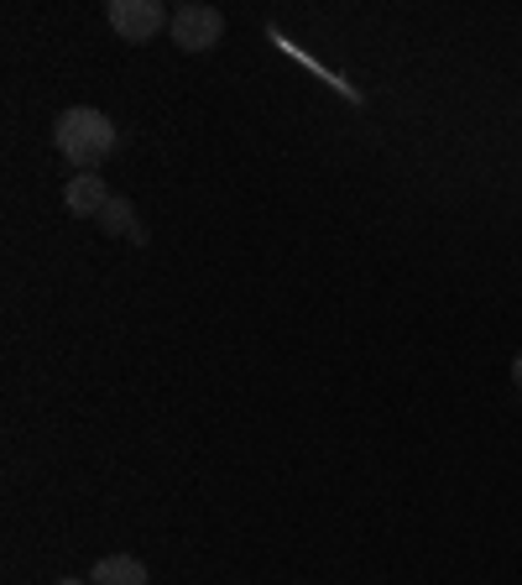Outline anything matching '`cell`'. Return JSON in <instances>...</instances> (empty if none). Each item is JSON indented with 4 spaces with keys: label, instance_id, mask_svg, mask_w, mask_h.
I'll use <instances>...</instances> for the list:
<instances>
[{
    "label": "cell",
    "instance_id": "obj_1",
    "mask_svg": "<svg viewBox=\"0 0 522 585\" xmlns=\"http://www.w3.org/2000/svg\"><path fill=\"white\" fill-rule=\"evenodd\" d=\"M52 141H58V152L69 157L73 168L94 172L104 157L116 152L121 131H116V121H110L104 110H94V105H73V110H63V116L52 121Z\"/></svg>",
    "mask_w": 522,
    "mask_h": 585
},
{
    "label": "cell",
    "instance_id": "obj_2",
    "mask_svg": "<svg viewBox=\"0 0 522 585\" xmlns=\"http://www.w3.org/2000/svg\"><path fill=\"white\" fill-rule=\"evenodd\" d=\"M104 21L126 42H152L157 32L173 27V17L162 11V0H104Z\"/></svg>",
    "mask_w": 522,
    "mask_h": 585
},
{
    "label": "cell",
    "instance_id": "obj_3",
    "mask_svg": "<svg viewBox=\"0 0 522 585\" xmlns=\"http://www.w3.org/2000/svg\"><path fill=\"white\" fill-rule=\"evenodd\" d=\"M168 37H173L183 52H209V48H220V37H225V17H220L214 6L189 0V6H178V11H173Z\"/></svg>",
    "mask_w": 522,
    "mask_h": 585
},
{
    "label": "cell",
    "instance_id": "obj_4",
    "mask_svg": "<svg viewBox=\"0 0 522 585\" xmlns=\"http://www.w3.org/2000/svg\"><path fill=\"white\" fill-rule=\"evenodd\" d=\"M110 199H116V194L104 189V178H100V172H73V178H69V189H63V205H69L73 220H100Z\"/></svg>",
    "mask_w": 522,
    "mask_h": 585
},
{
    "label": "cell",
    "instance_id": "obj_5",
    "mask_svg": "<svg viewBox=\"0 0 522 585\" xmlns=\"http://www.w3.org/2000/svg\"><path fill=\"white\" fill-rule=\"evenodd\" d=\"M89 585H152V569L141 565L137 554H104L89 569Z\"/></svg>",
    "mask_w": 522,
    "mask_h": 585
},
{
    "label": "cell",
    "instance_id": "obj_6",
    "mask_svg": "<svg viewBox=\"0 0 522 585\" xmlns=\"http://www.w3.org/2000/svg\"><path fill=\"white\" fill-rule=\"evenodd\" d=\"M100 225H104V236H126L131 246H147V225L137 220V209H131V199H110L104 205V215H100Z\"/></svg>",
    "mask_w": 522,
    "mask_h": 585
},
{
    "label": "cell",
    "instance_id": "obj_7",
    "mask_svg": "<svg viewBox=\"0 0 522 585\" xmlns=\"http://www.w3.org/2000/svg\"><path fill=\"white\" fill-rule=\"evenodd\" d=\"M512 387H518V393H522V350H518V356H512Z\"/></svg>",
    "mask_w": 522,
    "mask_h": 585
},
{
    "label": "cell",
    "instance_id": "obj_8",
    "mask_svg": "<svg viewBox=\"0 0 522 585\" xmlns=\"http://www.w3.org/2000/svg\"><path fill=\"white\" fill-rule=\"evenodd\" d=\"M52 585H89V581H79V575H63V581H52Z\"/></svg>",
    "mask_w": 522,
    "mask_h": 585
}]
</instances>
